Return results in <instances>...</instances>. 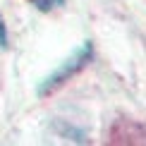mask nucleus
I'll return each mask as SVG.
<instances>
[{
  "label": "nucleus",
  "instance_id": "nucleus-1",
  "mask_svg": "<svg viewBox=\"0 0 146 146\" xmlns=\"http://www.w3.org/2000/svg\"><path fill=\"white\" fill-rule=\"evenodd\" d=\"M0 46H7V43H5V27H3V19H0Z\"/></svg>",
  "mask_w": 146,
  "mask_h": 146
}]
</instances>
